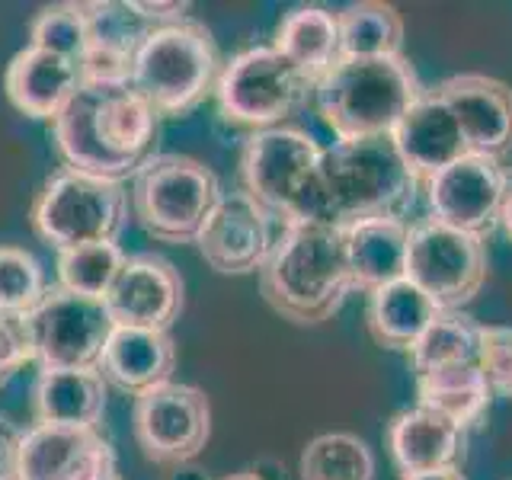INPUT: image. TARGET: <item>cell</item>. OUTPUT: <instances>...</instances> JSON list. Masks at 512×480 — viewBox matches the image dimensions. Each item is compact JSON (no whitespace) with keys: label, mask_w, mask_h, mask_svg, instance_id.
Here are the masks:
<instances>
[{"label":"cell","mask_w":512,"mask_h":480,"mask_svg":"<svg viewBox=\"0 0 512 480\" xmlns=\"http://www.w3.org/2000/svg\"><path fill=\"white\" fill-rule=\"evenodd\" d=\"M157 122L132 80H84L52 132L64 167L125 183L154 157Z\"/></svg>","instance_id":"obj_1"},{"label":"cell","mask_w":512,"mask_h":480,"mask_svg":"<svg viewBox=\"0 0 512 480\" xmlns=\"http://www.w3.org/2000/svg\"><path fill=\"white\" fill-rule=\"evenodd\" d=\"M266 304L298 327L330 320L352 295L343 228L320 221L282 224L260 269Z\"/></svg>","instance_id":"obj_2"},{"label":"cell","mask_w":512,"mask_h":480,"mask_svg":"<svg viewBox=\"0 0 512 480\" xmlns=\"http://www.w3.org/2000/svg\"><path fill=\"white\" fill-rule=\"evenodd\" d=\"M416 186L391 138L336 141L320 157L311 221L346 228L365 218H400Z\"/></svg>","instance_id":"obj_3"},{"label":"cell","mask_w":512,"mask_h":480,"mask_svg":"<svg viewBox=\"0 0 512 480\" xmlns=\"http://www.w3.org/2000/svg\"><path fill=\"white\" fill-rule=\"evenodd\" d=\"M420 93L423 84L404 55L340 58L314 84V106L336 141L391 138Z\"/></svg>","instance_id":"obj_4"},{"label":"cell","mask_w":512,"mask_h":480,"mask_svg":"<svg viewBox=\"0 0 512 480\" xmlns=\"http://www.w3.org/2000/svg\"><path fill=\"white\" fill-rule=\"evenodd\" d=\"M221 68L212 29L186 16L144 36L128 80L160 119H170L205 103L218 87Z\"/></svg>","instance_id":"obj_5"},{"label":"cell","mask_w":512,"mask_h":480,"mask_svg":"<svg viewBox=\"0 0 512 480\" xmlns=\"http://www.w3.org/2000/svg\"><path fill=\"white\" fill-rule=\"evenodd\" d=\"M218 173L186 154H154L132 176L128 205L141 231L157 244H196L218 205Z\"/></svg>","instance_id":"obj_6"},{"label":"cell","mask_w":512,"mask_h":480,"mask_svg":"<svg viewBox=\"0 0 512 480\" xmlns=\"http://www.w3.org/2000/svg\"><path fill=\"white\" fill-rule=\"evenodd\" d=\"M125 221V186L71 167H61L48 176L29 205L32 231L55 253L90 244H119Z\"/></svg>","instance_id":"obj_7"},{"label":"cell","mask_w":512,"mask_h":480,"mask_svg":"<svg viewBox=\"0 0 512 480\" xmlns=\"http://www.w3.org/2000/svg\"><path fill=\"white\" fill-rule=\"evenodd\" d=\"M324 148L304 128L279 125L253 132L240 151V183L269 218L282 224L311 221Z\"/></svg>","instance_id":"obj_8"},{"label":"cell","mask_w":512,"mask_h":480,"mask_svg":"<svg viewBox=\"0 0 512 480\" xmlns=\"http://www.w3.org/2000/svg\"><path fill=\"white\" fill-rule=\"evenodd\" d=\"M314 96V84L272 45H250L221 68L215 100L221 119L263 132L279 128Z\"/></svg>","instance_id":"obj_9"},{"label":"cell","mask_w":512,"mask_h":480,"mask_svg":"<svg viewBox=\"0 0 512 480\" xmlns=\"http://www.w3.org/2000/svg\"><path fill=\"white\" fill-rule=\"evenodd\" d=\"M487 240L448 228L436 218L410 224L407 279L436 301L439 311H461L487 282Z\"/></svg>","instance_id":"obj_10"},{"label":"cell","mask_w":512,"mask_h":480,"mask_svg":"<svg viewBox=\"0 0 512 480\" xmlns=\"http://www.w3.org/2000/svg\"><path fill=\"white\" fill-rule=\"evenodd\" d=\"M32 359L39 368H100L109 343L112 317L103 301L48 288L45 298L26 314Z\"/></svg>","instance_id":"obj_11"},{"label":"cell","mask_w":512,"mask_h":480,"mask_svg":"<svg viewBox=\"0 0 512 480\" xmlns=\"http://www.w3.org/2000/svg\"><path fill=\"white\" fill-rule=\"evenodd\" d=\"M132 423L141 455L176 468L189 464L212 439V400L196 384L167 381L135 397Z\"/></svg>","instance_id":"obj_12"},{"label":"cell","mask_w":512,"mask_h":480,"mask_svg":"<svg viewBox=\"0 0 512 480\" xmlns=\"http://www.w3.org/2000/svg\"><path fill=\"white\" fill-rule=\"evenodd\" d=\"M426 186L429 218L474 237H487L500 224V205L509 189V173L500 160L468 154L436 173Z\"/></svg>","instance_id":"obj_13"},{"label":"cell","mask_w":512,"mask_h":480,"mask_svg":"<svg viewBox=\"0 0 512 480\" xmlns=\"http://www.w3.org/2000/svg\"><path fill=\"white\" fill-rule=\"evenodd\" d=\"M16 480H125L119 455L103 429H61L36 426L23 429Z\"/></svg>","instance_id":"obj_14"},{"label":"cell","mask_w":512,"mask_h":480,"mask_svg":"<svg viewBox=\"0 0 512 480\" xmlns=\"http://www.w3.org/2000/svg\"><path fill=\"white\" fill-rule=\"evenodd\" d=\"M183 298L180 269L157 253H135L125 256L103 304L116 327L170 333L183 314Z\"/></svg>","instance_id":"obj_15"},{"label":"cell","mask_w":512,"mask_h":480,"mask_svg":"<svg viewBox=\"0 0 512 480\" xmlns=\"http://www.w3.org/2000/svg\"><path fill=\"white\" fill-rule=\"evenodd\" d=\"M269 215L256 205L244 189L224 192L208 215L196 240L199 256L221 276H250L260 272L272 250Z\"/></svg>","instance_id":"obj_16"},{"label":"cell","mask_w":512,"mask_h":480,"mask_svg":"<svg viewBox=\"0 0 512 480\" xmlns=\"http://www.w3.org/2000/svg\"><path fill=\"white\" fill-rule=\"evenodd\" d=\"M436 93L452 109L468 151L503 160L512 154V87L490 74H452Z\"/></svg>","instance_id":"obj_17"},{"label":"cell","mask_w":512,"mask_h":480,"mask_svg":"<svg viewBox=\"0 0 512 480\" xmlns=\"http://www.w3.org/2000/svg\"><path fill=\"white\" fill-rule=\"evenodd\" d=\"M391 141L407 170L416 176V183L432 180L445 167H452L455 160L471 154L458 119L436 93V87L423 90L420 100L404 112V119L394 125Z\"/></svg>","instance_id":"obj_18"},{"label":"cell","mask_w":512,"mask_h":480,"mask_svg":"<svg viewBox=\"0 0 512 480\" xmlns=\"http://www.w3.org/2000/svg\"><path fill=\"white\" fill-rule=\"evenodd\" d=\"M80 84L84 80H80V68L74 61L36 45L20 48L4 71V90L13 109L42 122H55L64 106L74 100Z\"/></svg>","instance_id":"obj_19"},{"label":"cell","mask_w":512,"mask_h":480,"mask_svg":"<svg viewBox=\"0 0 512 480\" xmlns=\"http://www.w3.org/2000/svg\"><path fill=\"white\" fill-rule=\"evenodd\" d=\"M109 384L100 368H39L32 384L36 426L100 429L106 416Z\"/></svg>","instance_id":"obj_20"},{"label":"cell","mask_w":512,"mask_h":480,"mask_svg":"<svg viewBox=\"0 0 512 480\" xmlns=\"http://www.w3.org/2000/svg\"><path fill=\"white\" fill-rule=\"evenodd\" d=\"M87 52L80 58V80H128L144 36L154 29L128 4H84Z\"/></svg>","instance_id":"obj_21"},{"label":"cell","mask_w":512,"mask_h":480,"mask_svg":"<svg viewBox=\"0 0 512 480\" xmlns=\"http://www.w3.org/2000/svg\"><path fill=\"white\" fill-rule=\"evenodd\" d=\"M352 292L372 295L375 288L407 276L410 224L404 218H365L343 228Z\"/></svg>","instance_id":"obj_22"},{"label":"cell","mask_w":512,"mask_h":480,"mask_svg":"<svg viewBox=\"0 0 512 480\" xmlns=\"http://www.w3.org/2000/svg\"><path fill=\"white\" fill-rule=\"evenodd\" d=\"M173 372L176 346L170 333L157 330L116 327L100 359V375L106 378V384L132 397H141L160 388V384L173 381Z\"/></svg>","instance_id":"obj_23"},{"label":"cell","mask_w":512,"mask_h":480,"mask_svg":"<svg viewBox=\"0 0 512 480\" xmlns=\"http://www.w3.org/2000/svg\"><path fill=\"white\" fill-rule=\"evenodd\" d=\"M388 448L400 474L458 468L464 452V429L426 407L400 410L388 423Z\"/></svg>","instance_id":"obj_24"},{"label":"cell","mask_w":512,"mask_h":480,"mask_svg":"<svg viewBox=\"0 0 512 480\" xmlns=\"http://www.w3.org/2000/svg\"><path fill=\"white\" fill-rule=\"evenodd\" d=\"M436 317H439L436 301L420 285H413L407 276L375 288L365 304V327L381 349L410 352Z\"/></svg>","instance_id":"obj_25"},{"label":"cell","mask_w":512,"mask_h":480,"mask_svg":"<svg viewBox=\"0 0 512 480\" xmlns=\"http://www.w3.org/2000/svg\"><path fill=\"white\" fill-rule=\"evenodd\" d=\"M272 48L317 84L340 61V13L317 4L288 10L276 26Z\"/></svg>","instance_id":"obj_26"},{"label":"cell","mask_w":512,"mask_h":480,"mask_svg":"<svg viewBox=\"0 0 512 480\" xmlns=\"http://www.w3.org/2000/svg\"><path fill=\"white\" fill-rule=\"evenodd\" d=\"M493 391L484 372L471 365L442 368V372L416 375V407H426L432 413L452 420L458 429L477 426L490 410Z\"/></svg>","instance_id":"obj_27"},{"label":"cell","mask_w":512,"mask_h":480,"mask_svg":"<svg viewBox=\"0 0 512 480\" xmlns=\"http://www.w3.org/2000/svg\"><path fill=\"white\" fill-rule=\"evenodd\" d=\"M404 16L384 0H362L340 10V58L404 55Z\"/></svg>","instance_id":"obj_28"},{"label":"cell","mask_w":512,"mask_h":480,"mask_svg":"<svg viewBox=\"0 0 512 480\" xmlns=\"http://www.w3.org/2000/svg\"><path fill=\"white\" fill-rule=\"evenodd\" d=\"M480 349V324L461 311H439L420 343L410 349V362L416 375L442 372V368L477 362Z\"/></svg>","instance_id":"obj_29"},{"label":"cell","mask_w":512,"mask_h":480,"mask_svg":"<svg viewBox=\"0 0 512 480\" xmlns=\"http://www.w3.org/2000/svg\"><path fill=\"white\" fill-rule=\"evenodd\" d=\"M301 480H375V452L356 432H324L304 445Z\"/></svg>","instance_id":"obj_30"},{"label":"cell","mask_w":512,"mask_h":480,"mask_svg":"<svg viewBox=\"0 0 512 480\" xmlns=\"http://www.w3.org/2000/svg\"><path fill=\"white\" fill-rule=\"evenodd\" d=\"M125 263V250L119 244H90L58 253V285L64 292L106 301L112 282Z\"/></svg>","instance_id":"obj_31"},{"label":"cell","mask_w":512,"mask_h":480,"mask_svg":"<svg viewBox=\"0 0 512 480\" xmlns=\"http://www.w3.org/2000/svg\"><path fill=\"white\" fill-rule=\"evenodd\" d=\"M29 45L61 55L80 68V58L87 52V16L84 4H52L36 13L29 23Z\"/></svg>","instance_id":"obj_32"},{"label":"cell","mask_w":512,"mask_h":480,"mask_svg":"<svg viewBox=\"0 0 512 480\" xmlns=\"http://www.w3.org/2000/svg\"><path fill=\"white\" fill-rule=\"evenodd\" d=\"M42 263L23 247H0V311L26 317L45 298Z\"/></svg>","instance_id":"obj_33"},{"label":"cell","mask_w":512,"mask_h":480,"mask_svg":"<svg viewBox=\"0 0 512 480\" xmlns=\"http://www.w3.org/2000/svg\"><path fill=\"white\" fill-rule=\"evenodd\" d=\"M477 368L484 372L490 391L496 397L512 400V327L480 324Z\"/></svg>","instance_id":"obj_34"},{"label":"cell","mask_w":512,"mask_h":480,"mask_svg":"<svg viewBox=\"0 0 512 480\" xmlns=\"http://www.w3.org/2000/svg\"><path fill=\"white\" fill-rule=\"evenodd\" d=\"M26 362H36L32 359L26 317L0 311V388H7L16 372H23Z\"/></svg>","instance_id":"obj_35"},{"label":"cell","mask_w":512,"mask_h":480,"mask_svg":"<svg viewBox=\"0 0 512 480\" xmlns=\"http://www.w3.org/2000/svg\"><path fill=\"white\" fill-rule=\"evenodd\" d=\"M20 442H23V429L16 423H10L7 416L0 413V477H13L16 474Z\"/></svg>","instance_id":"obj_36"},{"label":"cell","mask_w":512,"mask_h":480,"mask_svg":"<svg viewBox=\"0 0 512 480\" xmlns=\"http://www.w3.org/2000/svg\"><path fill=\"white\" fill-rule=\"evenodd\" d=\"M132 7L138 10L141 20H148L151 26L186 20L189 10H192V4H151V0H132Z\"/></svg>","instance_id":"obj_37"},{"label":"cell","mask_w":512,"mask_h":480,"mask_svg":"<svg viewBox=\"0 0 512 480\" xmlns=\"http://www.w3.org/2000/svg\"><path fill=\"white\" fill-rule=\"evenodd\" d=\"M250 471L260 477V480H285V468H282L276 458H260Z\"/></svg>","instance_id":"obj_38"},{"label":"cell","mask_w":512,"mask_h":480,"mask_svg":"<svg viewBox=\"0 0 512 480\" xmlns=\"http://www.w3.org/2000/svg\"><path fill=\"white\" fill-rule=\"evenodd\" d=\"M400 480H468L461 468H442V471H426V474H400Z\"/></svg>","instance_id":"obj_39"},{"label":"cell","mask_w":512,"mask_h":480,"mask_svg":"<svg viewBox=\"0 0 512 480\" xmlns=\"http://www.w3.org/2000/svg\"><path fill=\"white\" fill-rule=\"evenodd\" d=\"M167 480H212V477H208V471L196 468V464L189 461V464H176V468H170Z\"/></svg>","instance_id":"obj_40"},{"label":"cell","mask_w":512,"mask_h":480,"mask_svg":"<svg viewBox=\"0 0 512 480\" xmlns=\"http://www.w3.org/2000/svg\"><path fill=\"white\" fill-rule=\"evenodd\" d=\"M500 228H503V234L512 240V183H509L506 199H503V205H500Z\"/></svg>","instance_id":"obj_41"},{"label":"cell","mask_w":512,"mask_h":480,"mask_svg":"<svg viewBox=\"0 0 512 480\" xmlns=\"http://www.w3.org/2000/svg\"><path fill=\"white\" fill-rule=\"evenodd\" d=\"M221 480H260V477H256V474L247 468V471H237V474H231V477H221Z\"/></svg>","instance_id":"obj_42"},{"label":"cell","mask_w":512,"mask_h":480,"mask_svg":"<svg viewBox=\"0 0 512 480\" xmlns=\"http://www.w3.org/2000/svg\"><path fill=\"white\" fill-rule=\"evenodd\" d=\"M0 480H16V477H0Z\"/></svg>","instance_id":"obj_43"}]
</instances>
